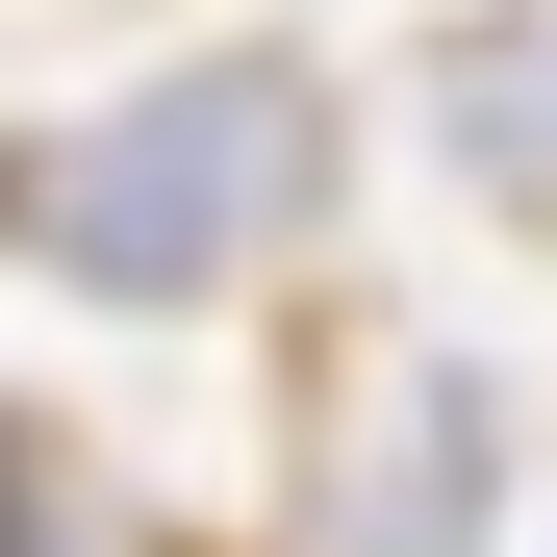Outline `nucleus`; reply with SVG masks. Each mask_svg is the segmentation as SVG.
<instances>
[{"instance_id": "1", "label": "nucleus", "mask_w": 557, "mask_h": 557, "mask_svg": "<svg viewBox=\"0 0 557 557\" xmlns=\"http://www.w3.org/2000/svg\"><path fill=\"white\" fill-rule=\"evenodd\" d=\"M305 203H330V76L305 51H177L102 127L0 152V228H26L76 305H228V278L305 253Z\"/></svg>"}, {"instance_id": "2", "label": "nucleus", "mask_w": 557, "mask_h": 557, "mask_svg": "<svg viewBox=\"0 0 557 557\" xmlns=\"http://www.w3.org/2000/svg\"><path fill=\"white\" fill-rule=\"evenodd\" d=\"M482 507H507V406L456 381V355H381V381H355V456H330V532H305V557H482Z\"/></svg>"}, {"instance_id": "3", "label": "nucleus", "mask_w": 557, "mask_h": 557, "mask_svg": "<svg viewBox=\"0 0 557 557\" xmlns=\"http://www.w3.org/2000/svg\"><path fill=\"white\" fill-rule=\"evenodd\" d=\"M431 127H456V177H482V203L557 228V0H507V26L431 51Z\"/></svg>"}]
</instances>
